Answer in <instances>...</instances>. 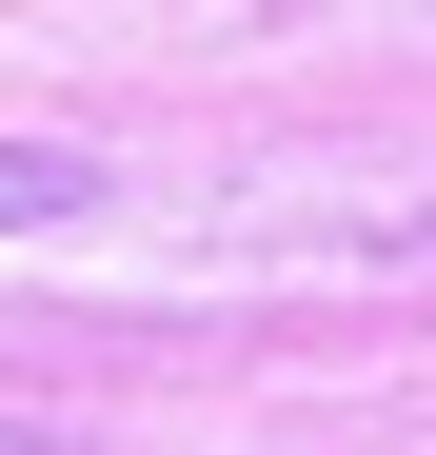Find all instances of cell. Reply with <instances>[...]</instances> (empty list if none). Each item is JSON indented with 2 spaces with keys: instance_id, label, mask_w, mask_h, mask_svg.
I'll return each instance as SVG.
<instances>
[{
  "instance_id": "1",
  "label": "cell",
  "mask_w": 436,
  "mask_h": 455,
  "mask_svg": "<svg viewBox=\"0 0 436 455\" xmlns=\"http://www.w3.org/2000/svg\"><path fill=\"white\" fill-rule=\"evenodd\" d=\"M40 218H100V179L40 159V139H0V238H40Z\"/></svg>"
}]
</instances>
